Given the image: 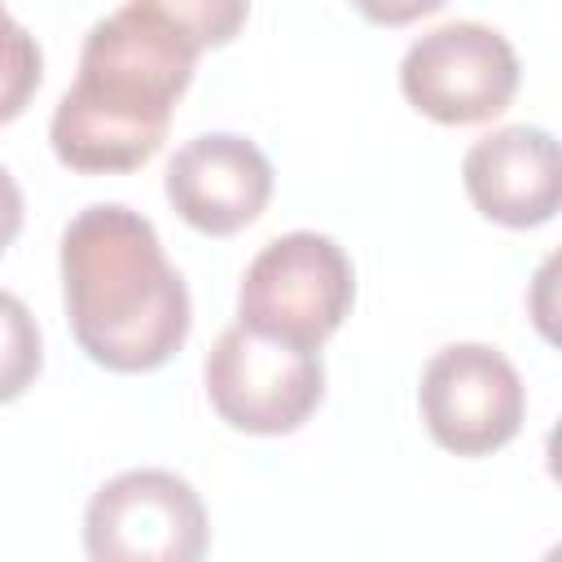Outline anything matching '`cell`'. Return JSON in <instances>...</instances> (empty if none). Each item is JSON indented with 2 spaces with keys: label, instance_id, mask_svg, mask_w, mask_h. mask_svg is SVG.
I'll list each match as a JSON object with an SVG mask.
<instances>
[{
  "label": "cell",
  "instance_id": "cell-1",
  "mask_svg": "<svg viewBox=\"0 0 562 562\" xmlns=\"http://www.w3.org/2000/svg\"><path fill=\"white\" fill-rule=\"evenodd\" d=\"M198 53L140 0L101 18L79 48L75 83L53 110V154L83 176L149 162L167 136L176 97L193 79Z\"/></svg>",
  "mask_w": 562,
  "mask_h": 562
},
{
  "label": "cell",
  "instance_id": "cell-2",
  "mask_svg": "<svg viewBox=\"0 0 562 562\" xmlns=\"http://www.w3.org/2000/svg\"><path fill=\"white\" fill-rule=\"evenodd\" d=\"M61 294L79 347L114 373H149L189 338V290L154 224L123 206H83L61 233Z\"/></svg>",
  "mask_w": 562,
  "mask_h": 562
},
{
  "label": "cell",
  "instance_id": "cell-3",
  "mask_svg": "<svg viewBox=\"0 0 562 562\" xmlns=\"http://www.w3.org/2000/svg\"><path fill=\"white\" fill-rule=\"evenodd\" d=\"M351 299L356 272L342 246L325 233L294 228L250 259L237 290V325L316 351L342 325Z\"/></svg>",
  "mask_w": 562,
  "mask_h": 562
},
{
  "label": "cell",
  "instance_id": "cell-4",
  "mask_svg": "<svg viewBox=\"0 0 562 562\" xmlns=\"http://www.w3.org/2000/svg\"><path fill=\"white\" fill-rule=\"evenodd\" d=\"M206 395L233 430L290 435L316 413L325 395V369L307 347L228 325L206 356Z\"/></svg>",
  "mask_w": 562,
  "mask_h": 562
},
{
  "label": "cell",
  "instance_id": "cell-5",
  "mask_svg": "<svg viewBox=\"0 0 562 562\" xmlns=\"http://www.w3.org/2000/svg\"><path fill=\"white\" fill-rule=\"evenodd\" d=\"M83 549L97 562H198L206 509L189 479L171 470H123L92 492Z\"/></svg>",
  "mask_w": 562,
  "mask_h": 562
},
{
  "label": "cell",
  "instance_id": "cell-6",
  "mask_svg": "<svg viewBox=\"0 0 562 562\" xmlns=\"http://www.w3.org/2000/svg\"><path fill=\"white\" fill-rule=\"evenodd\" d=\"M400 88L435 123H487L518 92V53L483 22H443L408 44Z\"/></svg>",
  "mask_w": 562,
  "mask_h": 562
},
{
  "label": "cell",
  "instance_id": "cell-7",
  "mask_svg": "<svg viewBox=\"0 0 562 562\" xmlns=\"http://www.w3.org/2000/svg\"><path fill=\"white\" fill-rule=\"evenodd\" d=\"M422 422L430 439L457 457H487L505 448L527 413L518 369L487 342H452L422 369Z\"/></svg>",
  "mask_w": 562,
  "mask_h": 562
},
{
  "label": "cell",
  "instance_id": "cell-8",
  "mask_svg": "<svg viewBox=\"0 0 562 562\" xmlns=\"http://www.w3.org/2000/svg\"><path fill=\"white\" fill-rule=\"evenodd\" d=\"M167 198L184 224L228 237L259 220L272 198V162L263 149L233 132L193 136L167 162Z\"/></svg>",
  "mask_w": 562,
  "mask_h": 562
},
{
  "label": "cell",
  "instance_id": "cell-9",
  "mask_svg": "<svg viewBox=\"0 0 562 562\" xmlns=\"http://www.w3.org/2000/svg\"><path fill=\"white\" fill-rule=\"evenodd\" d=\"M461 180L470 202L505 224V228H536L553 220L562 198V162L558 140L544 127H501L470 145L461 162Z\"/></svg>",
  "mask_w": 562,
  "mask_h": 562
},
{
  "label": "cell",
  "instance_id": "cell-10",
  "mask_svg": "<svg viewBox=\"0 0 562 562\" xmlns=\"http://www.w3.org/2000/svg\"><path fill=\"white\" fill-rule=\"evenodd\" d=\"M40 364H44V347L31 307L18 294L0 290V404L18 400L35 382Z\"/></svg>",
  "mask_w": 562,
  "mask_h": 562
},
{
  "label": "cell",
  "instance_id": "cell-11",
  "mask_svg": "<svg viewBox=\"0 0 562 562\" xmlns=\"http://www.w3.org/2000/svg\"><path fill=\"white\" fill-rule=\"evenodd\" d=\"M40 75H44V57L35 35L0 4V123L26 110V101L40 88Z\"/></svg>",
  "mask_w": 562,
  "mask_h": 562
},
{
  "label": "cell",
  "instance_id": "cell-12",
  "mask_svg": "<svg viewBox=\"0 0 562 562\" xmlns=\"http://www.w3.org/2000/svg\"><path fill=\"white\" fill-rule=\"evenodd\" d=\"M140 4L154 9L162 22H171L193 48L228 44L250 9V0H140Z\"/></svg>",
  "mask_w": 562,
  "mask_h": 562
},
{
  "label": "cell",
  "instance_id": "cell-13",
  "mask_svg": "<svg viewBox=\"0 0 562 562\" xmlns=\"http://www.w3.org/2000/svg\"><path fill=\"white\" fill-rule=\"evenodd\" d=\"M351 4L378 26H404V22H417L435 9H443L448 0H351Z\"/></svg>",
  "mask_w": 562,
  "mask_h": 562
},
{
  "label": "cell",
  "instance_id": "cell-14",
  "mask_svg": "<svg viewBox=\"0 0 562 562\" xmlns=\"http://www.w3.org/2000/svg\"><path fill=\"white\" fill-rule=\"evenodd\" d=\"M18 228H22V189H18V180L0 167V250L18 237Z\"/></svg>",
  "mask_w": 562,
  "mask_h": 562
}]
</instances>
